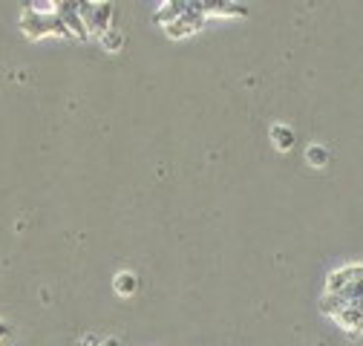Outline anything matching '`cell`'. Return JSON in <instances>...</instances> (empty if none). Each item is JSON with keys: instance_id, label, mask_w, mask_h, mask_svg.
<instances>
[{"instance_id": "obj_9", "label": "cell", "mask_w": 363, "mask_h": 346, "mask_svg": "<svg viewBox=\"0 0 363 346\" xmlns=\"http://www.w3.org/2000/svg\"><path fill=\"white\" fill-rule=\"evenodd\" d=\"M306 162H308L311 167H326V164H329V150H326L323 145H311V147L306 150Z\"/></svg>"}, {"instance_id": "obj_11", "label": "cell", "mask_w": 363, "mask_h": 346, "mask_svg": "<svg viewBox=\"0 0 363 346\" xmlns=\"http://www.w3.org/2000/svg\"><path fill=\"white\" fill-rule=\"evenodd\" d=\"M78 346H118V340H116V337H110V340H99V337H84Z\"/></svg>"}, {"instance_id": "obj_3", "label": "cell", "mask_w": 363, "mask_h": 346, "mask_svg": "<svg viewBox=\"0 0 363 346\" xmlns=\"http://www.w3.org/2000/svg\"><path fill=\"white\" fill-rule=\"evenodd\" d=\"M205 26V12H202V4H185L179 0V9L176 15L162 23V29L167 32V38H185V35H194Z\"/></svg>"}, {"instance_id": "obj_6", "label": "cell", "mask_w": 363, "mask_h": 346, "mask_svg": "<svg viewBox=\"0 0 363 346\" xmlns=\"http://www.w3.org/2000/svg\"><path fill=\"white\" fill-rule=\"evenodd\" d=\"M202 12H205V18H208V15H240V18H245V15H248V6H242V4H222V0H211V4H202Z\"/></svg>"}, {"instance_id": "obj_8", "label": "cell", "mask_w": 363, "mask_h": 346, "mask_svg": "<svg viewBox=\"0 0 363 346\" xmlns=\"http://www.w3.org/2000/svg\"><path fill=\"white\" fill-rule=\"evenodd\" d=\"M113 286H116V291H118L121 297H130L135 289H139V277H135L133 272H118L116 280H113Z\"/></svg>"}, {"instance_id": "obj_7", "label": "cell", "mask_w": 363, "mask_h": 346, "mask_svg": "<svg viewBox=\"0 0 363 346\" xmlns=\"http://www.w3.org/2000/svg\"><path fill=\"white\" fill-rule=\"evenodd\" d=\"M271 142H274V147L277 150H291L294 147V130L289 127V124H274L271 127Z\"/></svg>"}, {"instance_id": "obj_10", "label": "cell", "mask_w": 363, "mask_h": 346, "mask_svg": "<svg viewBox=\"0 0 363 346\" xmlns=\"http://www.w3.org/2000/svg\"><path fill=\"white\" fill-rule=\"evenodd\" d=\"M99 40H101V47H104L107 52H118V50L124 47V35H121L118 29H107Z\"/></svg>"}, {"instance_id": "obj_1", "label": "cell", "mask_w": 363, "mask_h": 346, "mask_svg": "<svg viewBox=\"0 0 363 346\" xmlns=\"http://www.w3.org/2000/svg\"><path fill=\"white\" fill-rule=\"evenodd\" d=\"M320 309L352 337L363 335V263L343 266L329 274Z\"/></svg>"}, {"instance_id": "obj_4", "label": "cell", "mask_w": 363, "mask_h": 346, "mask_svg": "<svg viewBox=\"0 0 363 346\" xmlns=\"http://www.w3.org/2000/svg\"><path fill=\"white\" fill-rule=\"evenodd\" d=\"M113 9H116L113 4H86V0H78V12H81L86 35L101 38L107 29H113V18H116Z\"/></svg>"}, {"instance_id": "obj_5", "label": "cell", "mask_w": 363, "mask_h": 346, "mask_svg": "<svg viewBox=\"0 0 363 346\" xmlns=\"http://www.w3.org/2000/svg\"><path fill=\"white\" fill-rule=\"evenodd\" d=\"M52 9L58 12V18L64 21V26L72 32V38H81L86 40V29H84V21H81V12H78V0H58V4H52Z\"/></svg>"}, {"instance_id": "obj_2", "label": "cell", "mask_w": 363, "mask_h": 346, "mask_svg": "<svg viewBox=\"0 0 363 346\" xmlns=\"http://www.w3.org/2000/svg\"><path fill=\"white\" fill-rule=\"evenodd\" d=\"M18 26H21V32H23L26 38H32V40H38V38H43V35L72 38V32L64 26V21H61L58 12L52 9V4H50V12H43V9H38V6H23Z\"/></svg>"}, {"instance_id": "obj_12", "label": "cell", "mask_w": 363, "mask_h": 346, "mask_svg": "<svg viewBox=\"0 0 363 346\" xmlns=\"http://www.w3.org/2000/svg\"><path fill=\"white\" fill-rule=\"evenodd\" d=\"M6 335H9V326H6V323H4V320H0V340H4V337H6Z\"/></svg>"}]
</instances>
